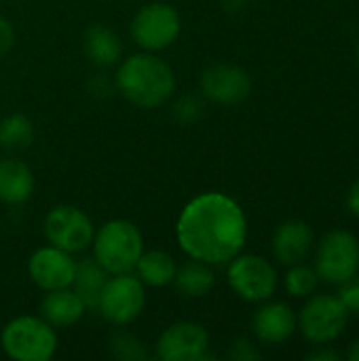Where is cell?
I'll return each mask as SVG.
<instances>
[{"instance_id": "1", "label": "cell", "mask_w": 359, "mask_h": 361, "mask_svg": "<svg viewBox=\"0 0 359 361\" xmlns=\"http://www.w3.org/2000/svg\"><path fill=\"white\" fill-rule=\"evenodd\" d=\"M180 250L212 267L229 264L248 241V218L243 207L229 195L209 190L190 199L176 222Z\"/></svg>"}, {"instance_id": "2", "label": "cell", "mask_w": 359, "mask_h": 361, "mask_svg": "<svg viewBox=\"0 0 359 361\" xmlns=\"http://www.w3.org/2000/svg\"><path fill=\"white\" fill-rule=\"evenodd\" d=\"M114 82L116 91L142 110L161 108L176 93V74L171 66L150 51L125 57L114 72Z\"/></svg>"}, {"instance_id": "3", "label": "cell", "mask_w": 359, "mask_h": 361, "mask_svg": "<svg viewBox=\"0 0 359 361\" xmlns=\"http://www.w3.org/2000/svg\"><path fill=\"white\" fill-rule=\"evenodd\" d=\"M91 250L93 260L108 275L133 273L144 252V237L131 220L114 218L95 228Z\"/></svg>"}, {"instance_id": "4", "label": "cell", "mask_w": 359, "mask_h": 361, "mask_svg": "<svg viewBox=\"0 0 359 361\" xmlns=\"http://www.w3.org/2000/svg\"><path fill=\"white\" fill-rule=\"evenodd\" d=\"M0 347L8 360L49 361L57 351V332L40 315H19L2 328Z\"/></svg>"}, {"instance_id": "5", "label": "cell", "mask_w": 359, "mask_h": 361, "mask_svg": "<svg viewBox=\"0 0 359 361\" xmlns=\"http://www.w3.org/2000/svg\"><path fill=\"white\" fill-rule=\"evenodd\" d=\"M182 32V17L178 8L169 2L154 0L138 8L131 17L129 34L131 40L150 53H159L169 49Z\"/></svg>"}, {"instance_id": "6", "label": "cell", "mask_w": 359, "mask_h": 361, "mask_svg": "<svg viewBox=\"0 0 359 361\" xmlns=\"http://www.w3.org/2000/svg\"><path fill=\"white\" fill-rule=\"evenodd\" d=\"M146 307V286L135 277V273H123V275H110L99 300L97 309L99 315L116 326L125 328L133 324Z\"/></svg>"}, {"instance_id": "7", "label": "cell", "mask_w": 359, "mask_h": 361, "mask_svg": "<svg viewBox=\"0 0 359 361\" xmlns=\"http://www.w3.org/2000/svg\"><path fill=\"white\" fill-rule=\"evenodd\" d=\"M296 319H298V330L307 343L328 345L334 343L345 332L349 322V311L343 307L339 296L313 294L307 298Z\"/></svg>"}, {"instance_id": "8", "label": "cell", "mask_w": 359, "mask_h": 361, "mask_svg": "<svg viewBox=\"0 0 359 361\" xmlns=\"http://www.w3.org/2000/svg\"><path fill=\"white\" fill-rule=\"evenodd\" d=\"M313 269L320 281L341 286L359 273V239L349 231L328 233L315 250Z\"/></svg>"}, {"instance_id": "9", "label": "cell", "mask_w": 359, "mask_h": 361, "mask_svg": "<svg viewBox=\"0 0 359 361\" xmlns=\"http://www.w3.org/2000/svg\"><path fill=\"white\" fill-rule=\"evenodd\" d=\"M226 281L235 292V296H239L245 302H258V305L271 300L279 286L277 271L267 258L258 254H243V252L229 262Z\"/></svg>"}, {"instance_id": "10", "label": "cell", "mask_w": 359, "mask_h": 361, "mask_svg": "<svg viewBox=\"0 0 359 361\" xmlns=\"http://www.w3.org/2000/svg\"><path fill=\"white\" fill-rule=\"evenodd\" d=\"M42 233L49 245H55L74 256L91 247L95 226L80 207L61 203L49 209V214L44 216Z\"/></svg>"}, {"instance_id": "11", "label": "cell", "mask_w": 359, "mask_h": 361, "mask_svg": "<svg viewBox=\"0 0 359 361\" xmlns=\"http://www.w3.org/2000/svg\"><path fill=\"white\" fill-rule=\"evenodd\" d=\"M157 357L161 361H205L209 353V334L197 322H176L167 326L157 341Z\"/></svg>"}, {"instance_id": "12", "label": "cell", "mask_w": 359, "mask_h": 361, "mask_svg": "<svg viewBox=\"0 0 359 361\" xmlns=\"http://www.w3.org/2000/svg\"><path fill=\"white\" fill-rule=\"evenodd\" d=\"M199 91L218 106H237L252 93V76L237 63H212L199 76Z\"/></svg>"}, {"instance_id": "13", "label": "cell", "mask_w": 359, "mask_h": 361, "mask_svg": "<svg viewBox=\"0 0 359 361\" xmlns=\"http://www.w3.org/2000/svg\"><path fill=\"white\" fill-rule=\"evenodd\" d=\"M74 273L76 260L72 258V254L49 243L34 250L28 258V277L42 292L70 288L74 281Z\"/></svg>"}, {"instance_id": "14", "label": "cell", "mask_w": 359, "mask_h": 361, "mask_svg": "<svg viewBox=\"0 0 359 361\" xmlns=\"http://www.w3.org/2000/svg\"><path fill=\"white\" fill-rule=\"evenodd\" d=\"M252 330L262 345H281L294 336L298 330V319L290 305L264 300L254 313Z\"/></svg>"}, {"instance_id": "15", "label": "cell", "mask_w": 359, "mask_h": 361, "mask_svg": "<svg viewBox=\"0 0 359 361\" xmlns=\"http://www.w3.org/2000/svg\"><path fill=\"white\" fill-rule=\"evenodd\" d=\"M313 231L303 220H286L277 226L271 250L279 264L292 267L298 262H305L309 254L313 252Z\"/></svg>"}, {"instance_id": "16", "label": "cell", "mask_w": 359, "mask_h": 361, "mask_svg": "<svg viewBox=\"0 0 359 361\" xmlns=\"http://www.w3.org/2000/svg\"><path fill=\"white\" fill-rule=\"evenodd\" d=\"M85 313H87V305L72 288L44 292L38 305V315L55 330H66L76 326L85 317Z\"/></svg>"}, {"instance_id": "17", "label": "cell", "mask_w": 359, "mask_h": 361, "mask_svg": "<svg viewBox=\"0 0 359 361\" xmlns=\"http://www.w3.org/2000/svg\"><path fill=\"white\" fill-rule=\"evenodd\" d=\"M34 173L28 163L15 157L0 159V203L17 207L32 199Z\"/></svg>"}, {"instance_id": "18", "label": "cell", "mask_w": 359, "mask_h": 361, "mask_svg": "<svg viewBox=\"0 0 359 361\" xmlns=\"http://www.w3.org/2000/svg\"><path fill=\"white\" fill-rule=\"evenodd\" d=\"M83 53L97 68H110L121 61L123 42L106 23H93L83 34Z\"/></svg>"}, {"instance_id": "19", "label": "cell", "mask_w": 359, "mask_h": 361, "mask_svg": "<svg viewBox=\"0 0 359 361\" xmlns=\"http://www.w3.org/2000/svg\"><path fill=\"white\" fill-rule=\"evenodd\" d=\"M171 286L184 298H205L207 294H212L216 286V275L212 264L188 258L186 262L178 264Z\"/></svg>"}, {"instance_id": "20", "label": "cell", "mask_w": 359, "mask_h": 361, "mask_svg": "<svg viewBox=\"0 0 359 361\" xmlns=\"http://www.w3.org/2000/svg\"><path fill=\"white\" fill-rule=\"evenodd\" d=\"M178 262L165 250H144L133 273L148 288H167L174 283Z\"/></svg>"}, {"instance_id": "21", "label": "cell", "mask_w": 359, "mask_h": 361, "mask_svg": "<svg viewBox=\"0 0 359 361\" xmlns=\"http://www.w3.org/2000/svg\"><path fill=\"white\" fill-rule=\"evenodd\" d=\"M108 277L110 275L93 258H85V260L76 262V273H74V281L70 288L87 305V311L97 309V300H99V294H102Z\"/></svg>"}, {"instance_id": "22", "label": "cell", "mask_w": 359, "mask_h": 361, "mask_svg": "<svg viewBox=\"0 0 359 361\" xmlns=\"http://www.w3.org/2000/svg\"><path fill=\"white\" fill-rule=\"evenodd\" d=\"M36 137V127L32 118L23 112L6 114L0 121V148L8 154L23 152L32 146Z\"/></svg>"}, {"instance_id": "23", "label": "cell", "mask_w": 359, "mask_h": 361, "mask_svg": "<svg viewBox=\"0 0 359 361\" xmlns=\"http://www.w3.org/2000/svg\"><path fill=\"white\" fill-rule=\"evenodd\" d=\"M108 349H110V355L118 361H146L150 357L148 347L144 345V341L138 338L135 334L127 332L125 328H118L110 336Z\"/></svg>"}, {"instance_id": "24", "label": "cell", "mask_w": 359, "mask_h": 361, "mask_svg": "<svg viewBox=\"0 0 359 361\" xmlns=\"http://www.w3.org/2000/svg\"><path fill=\"white\" fill-rule=\"evenodd\" d=\"M320 286V277L313 267H307L305 262L288 267V273L284 277V288L292 298H309L315 294Z\"/></svg>"}, {"instance_id": "25", "label": "cell", "mask_w": 359, "mask_h": 361, "mask_svg": "<svg viewBox=\"0 0 359 361\" xmlns=\"http://www.w3.org/2000/svg\"><path fill=\"white\" fill-rule=\"evenodd\" d=\"M171 116L180 125H193L203 116V102L199 95H182L171 106Z\"/></svg>"}, {"instance_id": "26", "label": "cell", "mask_w": 359, "mask_h": 361, "mask_svg": "<svg viewBox=\"0 0 359 361\" xmlns=\"http://www.w3.org/2000/svg\"><path fill=\"white\" fill-rule=\"evenodd\" d=\"M339 300L351 313H359V273L339 286Z\"/></svg>"}, {"instance_id": "27", "label": "cell", "mask_w": 359, "mask_h": 361, "mask_svg": "<svg viewBox=\"0 0 359 361\" xmlns=\"http://www.w3.org/2000/svg\"><path fill=\"white\" fill-rule=\"evenodd\" d=\"M229 357L235 361H256L260 360V351H258V347L252 341H248V338H235L231 343Z\"/></svg>"}, {"instance_id": "28", "label": "cell", "mask_w": 359, "mask_h": 361, "mask_svg": "<svg viewBox=\"0 0 359 361\" xmlns=\"http://www.w3.org/2000/svg\"><path fill=\"white\" fill-rule=\"evenodd\" d=\"M87 89H89V93H93L95 97H110V95L116 91V82H114V76L95 74L93 78H89Z\"/></svg>"}, {"instance_id": "29", "label": "cell", "mask_w": 359, "mask_h": 361, "mask_svg": "<svg viewBox=\"0 0 359 361\" xmlns=\"http://www.w3.org/2000/svg\"><path fill=\"white\" fill-rule=\"evenodd\" d=\"M15 47V27L13 23L0 15V57H6Z\"/></svg>"}, {"instance_id": "30", "label": "cell", "mask_w": 359, "mask_h": 361, "mask_svg": "<svg viewBox=\"0 0 359 361\" xmlns=\"http://www.w3.org/2000/svg\"><path fill=\"white\" fill-rule=\"evenodd\" d=\"M309 361H341V353H336L334 349H330L328 345H317L315 351H311L307 355Z\"/></svg>"}, {"instance_id": "31", "label": "cell", "mask_w": 359, "mask_h": 361, "mask_svg": "<svg viewBox=\"0 0 359 361\" xmlns=\"http://www.w3.org/2000/svg\"><path fill=\"white\" fill-rule=\"evenodd\" d=\"M347 209L359 218V178L353 182V186L349 188V192H347Z\"/></svg>"}, {"instance_id": "32", "label": "cell", "mask_w": 359, "mask_h": 361, "mask_svg": "<svg viewBox=\"0 0 359 361\" xmlns=\"http://www.w3.org/2000/svg\"><path fill=\"white\" fill-rule=\"evenodd\" d=\"M218 2L226 13H239V11H243L248 6L250 0H218Z\"/></svg>"}, {"instance_id": "33", "label": "cell", "mask_w": 359, "mask_h": 361, "mask_svg": "<svg viewBox=\"0 0 359 361\" xmlns=\"http://www.w3.org/2000/svg\"><path fill=\"white\" fill-rule=\"evenodd\" d=\"M347 357L351 361H359V338L349 347V351H347Z\"/></svg>"}, {"instance_id": "34", "label": "cell", "mask_w": 359, "mask_h": 361, "mask_svg": "<svg viewBox=\"0 0 359 361\" xmlns=\"http://www.w3.org/2000/svg\"><path fill=\"white\" fill-rule=\"evenodd\" d=\"M358 63H359V44H358Z\"/></svg>"}]
</instances>
